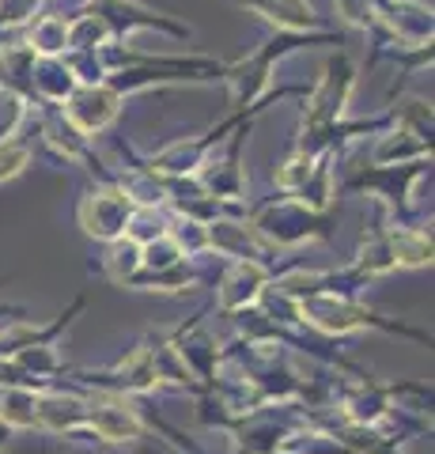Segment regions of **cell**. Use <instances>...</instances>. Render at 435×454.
Masks as SVG:
<instances>
[{"label":"cell","mask_w":435,"mask_h":454,"mask_svg":"<svg viewBox=\"0 0 435 454\" xmlns=\"http://www.w3.org/2000/svg\"><path fill=\"white\" fill-rule=\"evenodd\" d=\"M19 163H23V148H16V145L0 148V178H4V175H16Z\"/></svg>","instance_id":"cell-1"}]
</instances>
